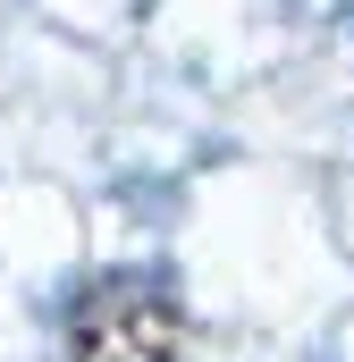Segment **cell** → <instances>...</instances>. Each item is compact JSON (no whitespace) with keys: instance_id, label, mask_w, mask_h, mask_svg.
<instances>
[{"instance_id":"6da1fadb","label":"cell","mask_w":354,"mask_h":362,"mask_svg":"<svg viewBox=\"0 0 354 362\" xmlns=\"http://www.w3.org/2000/svg\"><path fill=\"white\" fill-rule=\"evenodd\" d=\"M68 362H185V312L161 270H101L68 303Z\"/></svg>"}]
</instances>
